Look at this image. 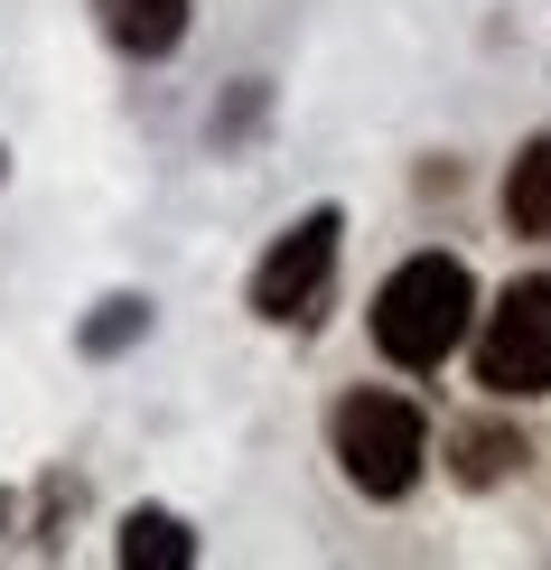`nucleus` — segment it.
I'll return each instance as SVG.
<instances>
[{"label": "nucleus", "instance_id": "nucleus-3", "mask_svg": "<svg viewBox=\"0 0 551 570\" xmlns=\"http://www.w3.org/2000/svg\"><path fill=\"white\" fill-rule=\"evenodd\" d=\"M476 384L505 393V402L551 393V281H514V291L486 308V337H476Z\"/></svg>", "mask_w": 551, "mask_h": 570}, {"label": "nucleus", "instance_id": "nucleus-5", "mask_svg": "<svg viewBox=\"0 0 551 570\" xmlns=\"http://www.w3.org/2000/svg\"><path fill=\"white\" fill-rule=\"evenodd\" d=\"M187 10H197V0H94V19H104V38L122 47V57H169L187 38Z\"/></svg>", "mask_w": 551, "mask_h": 570}, {"label": "nucleus", "instance_id": "nucleus-1", "mask_svg": "<svg viewBox=\"0 0 551 570\" xmlns=\"http://www.w3.org/2000/svg\"><path fill=\"white\" fill-rule=\"evenodd\" d=\"M468 318H476V281H468L459 253H412V263L374 291V346L393 355L402 374L449 365L459 337H468Z\"/></svg>", "mask_w": 551, "mask_h": 570}, {"label": "nucleus", "instance_id": "nucleus-7", "mask_svg": "<svg viewBox=\"0 0 551 570\" xmlns=\"http://www.w3.org/2000/svg\"><path fill=\"white\" fill-rule=\"evenodd\" d=\"M122 561H131V570H187V561H197V533H187L178 514L140 505L131 524H122Z\"/></svg>", "mask_w": 551, "mask_h": 570}, {"label": "nucleus", "instance_id": "nucleus-2", "mask_svg": "<svg viewBox=\"0 0 551 570\" xmlns=\"http://www.w3.org/2000/svg\"><path fill=\"white\" fill-rule=\"evenodd\" d=\"M327 449H337L355 495L393 505V495H412L421 468H430V421H421L412 393H374L365 384V393H346L337 412H327Z\"/></svg>", "mask_w": 551, "mask_h": 570}, {"label": "nucleus", "instance_id": "nucleus-4", "mask_svg": "<svg viewBox=\"0 0 551 570\" xmlns=\"http://www.w3.org/2000/svg\"><path fill=\"white\" fill-rule=\"evenodd\" d=\"M337 234H346L337 206H308V216H299V225H291V234H281V244L253 263V308H262L272 327L318 318L327 281H337Z\"/></svg>", "mask_w": 551, "mask_h": 570}, {"label": "nucleus", "instance_id": "nucleus-6", "mask_svg": "<svg viewBox=\"0 0 551 570\" xmlns=\"http://www.w3.org/2000/svg\"><path fill=\"white\" fill-rule=\"evenodd\" d=\"M505 225L551 244V140H523L514 169H505Z\"/></svg>", "mask_w": 551, "mask_h": 570}, {"label": "nucleus", "instance_id": "nucleus-9", "mask_svg": "<svg viewBox=\"0 0 551 570\" xmlns=\"http://www.w3.org/2000/svg\"><path fill=\"white\" fill-rule=\"evenodd\" d=\"M131 327H140V299H112V318H94V327H85V346L104 355V346H122Z\"/></svg>", "mask_w": 551, "mask_h": 570}, {"label": "nucleus", "instance_id": "nucleus-8", "mask_svg": "<svg viewBox=\"0 0 551 570\" xmlns=\"http://www.w3.org/2000/svg\"><path fill=\"white\" fill-rule=\"evenodd\" d=\"M514 468H523V440L514 431H486V421L459 431V487H495V478H514Z\"/></svg>", "mask_w": 551, "mask_h": 570}]
</instances>
